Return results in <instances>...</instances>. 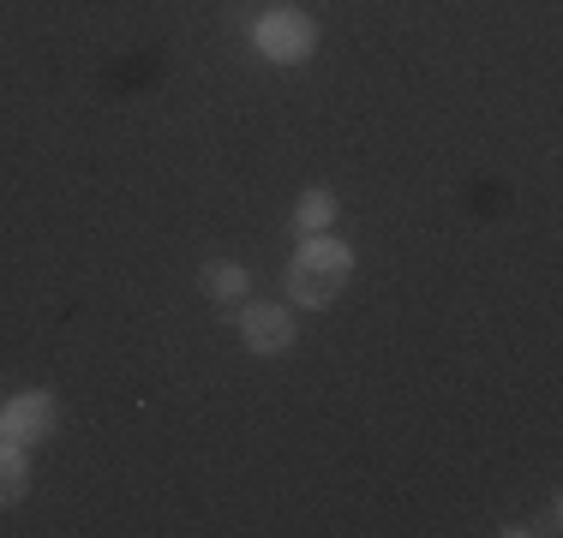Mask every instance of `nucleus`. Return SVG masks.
Returning <instances> with one entry per match:
<instances>
[{
  "mask_svg": "<svg viewBox=\"0 0 563 538\" xmlns=\"http://www.w3.org/2000/svg\"><path fill=\"white\" fill-rule=\"evenodd\" d=\"M347 276H354V251H347L342 239L312 234L300 251H294V264H288V300L306 305V312H324V305H336Z\"/></svg>",
  "mask_w": 563,
  "mask_h": 538,
  "instance_id": "nucleus-1",
  "label": "nucleus"
},
{
  "mask_svg": "<svg viewBox=\"0 0 563 538\" xmlns=\"http://www.w3.org/2000/svg\"><path fill=\"white\" fill-rule=\"evenodd\" d=\"M294 312L276 300H252L246 312H240V341L252 347V354H288L294 347Z\"/></svg>",
  "mask_w": 563,
  "mask_h": 538,
  "instance_id": "nucleus-2",
  "label": "nucleus"
},
{
  "mask_svg": "<svg viewBox=\"0 0 563 538\" xmlns=\"http://www.w3.org/2000/svg\"><path fill=\"white\" fill-rule=\"evenodd\" d=\"M312 43H318V31H312V19H306V12H271V19L258 24V48L271 54L276 66L312 60Z\"/></svg>",
  "mask_w": 563,
  "mask_h": 538,
  "instance_id": "nucleus-3",
  "label": "nucleus"
},
{
  "mask_svg": "<svg viewBox=\"0 0 563 538\" xmlns=\"http://www.w3.org/2000/svg\"><path fill=\"white\" fill-rule=\"evenodd\" d=\"M55 425H60V407H55V395H43V389H31V395H19L7 407V437L19 442H48L55 437Z\"/></svg>",
  "mask_w": 563,
  "mask_h": 538,
  "instance_id": "nucleus-4",
  "label": "nucleus"
},
{
  "mask_svg": "<svg viewBox=\"0 0 563 538\" xmlns=\"http://www.w3.org/2000/svg\"><path fill=\"white\" fill-rule=\"evenodd\" d=\"M31 491V467H24V449L12 437H0V508H12Z\"/></svg>",
  "mask_w": 563,
  "mask_h": 538,
  "instance_id": "nucleus-5",
  "label": "nucleus"
},
{
  "mask_svg": "<svg viewBox=\"0 0 563 538\" xmlns=\"http://www.w3.org/2000/svg\"><path fill=\"white\" fill-rule=\"evenodd\" d=\"M198 288L210 293V300H222V305H234V300H246V269L240 264H205V276H198Z\"/></svg>",
  "mask_w": 563,
  "mask_h": 538,
  "instance_id": "nucleus-6",
  "label": "nucleus"
},
{
  "mask_svg": "<svg viewBox=\"0 0 563 538\" xmlns=\"http://www.w3.org/2000/svg\"><path fill=\"white\" fill-rule=\"evenodd\" d=\"M330 222H336V192H324V186L306 192L300 210H294V227H300V234H324Z\"/></svg>",
  "mask_w": 563,
  "mask_h": 538,
  "instance_id": "nucleus-7",
  "label": "nucleus"
},
{
  "mask_svg": "<svg viewBox=\"0 0 563 538\" xmlns=\"http://www.w3.org/2000/svg\"><path fill=\"white\" fill-rule=\"evenodd\" d=\"M0 437H7V407H0Z\"/></svg>",
  "mask_w": 563,
  "mask_h": 538,
  "instance_id": "nucleus-8",
  "label": "nucleus"
}]
</instances>
